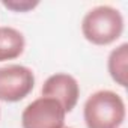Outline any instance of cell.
<instances>
[{"mask_svg": "<svg viewBox=\"0 0 128 128\" xmlns=\"http://www.w3.org/2000/svg\"><path fill=\"white\" fill-rule=\"evenodd\" d=\"M35 88V76L23 65H6L0 68V100L17 102L26 98Z\"/></svg>", "mask_w": 128, "mask_h": 128, "instance_id": "obj_4", "label": "cell"}, {"mask_svg": "<svg viewBox=\"0 0 128 128\" xmlns=\"http://www.w3.org/2000/svg\"><path fill=\"white\" fill-rule=\"evenodd\" d=\"M88 128H119L125 119L124 100L112 90L92 94L83 108Z\"/></svg>", "mask_w": 128, "mask_h": 128, "instance_id": "obj_1", "label": "cell"}, {"mask_svg": "<svg viewBox=\"0 0 128 128\" xmlns=\"http://www.w3.org/2000/svg\"><path fill=\"white\" fill-rule=\"evenodd\" d=\"M2 5L15 12H26V11L38 6V2H30V0H21V2L20 0H3Z\"/></svg>", "mask_w": 128, "mask_h": 128, "instance_id": "obj_8", "label": "cell"}, {"mask_svg": "<svg viewBox=\"0 0 128 128\" xmlns=\"http://www.w3.org/2000/svg\"><path fill=\"white\" fill-rule=\"evenodd\" d=\"M42 96L56 100L66 113H70L80 96V88L77 80L70 74H53L50 76L41 89Z\"/></svg>", "mask_w": 128, "mask_h": 128, "instance_id": "obj_5", "label": "cell"}, {"mask_svg": "<svg viewBox=\"0 0 128 128\" xmlns=\"http://www.w3.org/2000/svg\"><path fill=\"white\" fill-rule=\"evenodd\" d=\"M83 36L95 45H108L124 32V18L112 6H96L90 9L82 21Z\"/></svg>", "mask_w": 128, "mask_h": 128, "instance_id": "obj_2", "label": "cell"}, {"mask_svg": "<svg viewBox=\"0 0 128 128\" xmlns=\"http://www.w3.org/2000/svg\"><path fill=\"white\" fill-rule=\"evenodd\" d=\"M24 36L14 27H0V62L12 60L24 51Z\"/></svg>", "mask_w": 128, "mask_h": 128, "instance_id": "obj_6", "label": "cell"}, {"mask_svg": "<svg viewBox=\"0 0 128 128\" xmlns=\"http://www.w3.org/2000/svg\"><path fill=\"white\" fill-rule=\"evenodd\" d=\"M63 128H70V126H63Z\"/></svg>", "mask_w": 128, "mask_h": 128, "instance_id": "obj_9", "label": "cell"}, {"mask_svg": "<svg viewBox=\"0 0 128 128\" xmlns=\"http://www.w3.org/2000/svg\"><path fill=\"white\" fill-rule=\"evenodd\" d=\"M66 112L53 98L41 96L32 101L21 114L23 128H63Z\"/></svg>", "mask_w": 128, "mask_h": 128, "instance_id": "obj_3", "label": "cell"}, {"mask_svg": "<svg viewBox=\"0 0 128 128\" xmlns=\"http://www.w3.org/2000/svg\"><path fill=\"white\" fill-rule=\"evenodd\" d=\"M108 72L110 77L122 88L126 86V70H128V44H122L114 48L108 56Z\"/></svg>", "mask_w": 128, "mask_h": 128, "instance_id": "obj_7", "label": "cell"}]
</instances>
